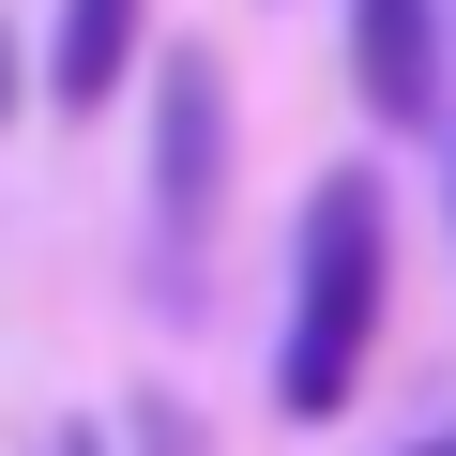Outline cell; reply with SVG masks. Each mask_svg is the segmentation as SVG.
Segmentation results:
<instances>
[{
  "mask_svg": "<svg viewBox=\"0 0 456 456\" xmlns=\"http://www.w3.org/2000/svg\"><path fill=\"white\" fill-rule=\"evenodd\" d=\"M380 274H395V213H380L365 167H335V183L305 198V274H289V350H274V395H289L305 426L350 411V380H365V350H380Z\"/></svg>",
  "mask_w": 456,
  "mask_h": 456,
  "instance_id": "1",
  "label": "cell"
},
{
  "mask_svg": "<svg viewBox=\"0 0 456 456\" xmlns=\"http://www.w3.org/2000/svg\"><path fill=\"white\" fill-rule=\"evenodd\" d=\"M213 183H228V77H213V46H183L152 77V213H167V244H198Z\"/></svg>",
  "mask_w": 456,
  "mask_h": 456,
  "instance_id": "2",
  "label": "cell"
},
{
  "mask_svg": "<svg viewBox=\"0 0 456 456\" xmlns=\"http://www.w3.org/2000/svg\"><path fill=\"white\" fill-rule=\"evenodd\" d=\"M365 122H441V0H350Z\"/></svg>",
  "mask_w": 456,
  "mask_h": 456,
  "instance_id": "3",
  "label": "cell"
},
{
  "mask_svg": "<svg viewBox=\"0 0 456 456\" xmlns=\"http://www.w3.org/2000/svg\"><path fill=\"white\" fill-rule=\"evenodd\" d=\"M137 16H152V0H61V31H46V92H61L77 122L122 92V61H137Z\"/></svg>",
  "mask_w": 456,
  "mask_h": 456,
  "instance_id": "4",
  "label": "cell"
},
{
  "mask_svg": "<svg viewBox=\"0 0 456 456\" xmlns=\"http://www.w3.org/2000/svg\"><path fill=\"white\" fill-rule=\"evenodd\" d=\"M61 456H107V441H92V426H61Z\"/></svg>",
  "mask_w": 456,
  "mask_h": 456,
  "instance_id": "5",
  "label": "cell"
},
{
  "mask_svg": "<svg viewBox=\"0 0 456 456\" xmlns=\"http://www.w3.org/2000/svg\"><path fill=\"white\" fill-rule=\"evenodd\" d=\"M0 107H16V46H0Z\"/></svg>",
  "mask_w": 456,
  "mask_h": 456,
  "instance_id": "6",
  "label": "cell"
},
{
  "mask_svg": "<svg viewBox=\"0 0 456 456\" xmlns=\"http://www.w3.org/2000/svg\"><path fill=\"white\" fill-rule=\"evenodd\" d=\"M411 456H456V441H411Z\"/></svg>",
  "mask_w": 456,
  "mask_h": 456,
  "instance_id": "7",
  "label": "cell"
}]
</instances>
